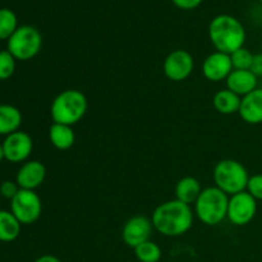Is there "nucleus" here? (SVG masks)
<instances>
[{
  "label": "nucleus",
  "instance_id": "bb28decb",
  "mask_svg": "<svg viewBox=\"0 0 262 262\" xmlns=\"http://www.w3.org/2000/svg\"><path fill=\"white\" fill-rule=\"evenodd\" d=\"M250 71L255 74L256 77H262V53L253 54L252 64H251Z\"/></svg>",
  "mask_w": 262,
  "mask_h": 262
},
{
  "label": "nucleus",
  "instance_id": "393cba45",
  "mask_svg": "<svg viewBox=\"0 0 262 262\" xmlns=\"http://www.w3.org/2000/svg\"><path fill=\"white\" fill-rule=\"evenodd\" d=\"M246 191H247L256 201H262V174H255V176L250 177Z\"/></svg>",
  "mask_w": 262,
  "mask_h": 262
},
{
  "label": "nucleus",
  "instance_id": "0eeeda50",
  "mask_svg": "<svg viewBox=\"0 0 262 262\" xmlns=\"http://www.w3.org/2000/svg\"><path fill=\"white\" fill-rule=\"evenodd\" d=\"M10 211L22 225H30L37 222L42 212V202L35 191L19 189L10 201Z\"/></svg>",
  "mask_w": 262,
  "mask_h": 262
},
{
  "label": "nucleus",
  "instance_id": "b1692460",
  "mask_svg": "<svg viewBox=\"0 0 262 262\" xmlns=\"http://www.w3.org/2000/svg\"><path fill=\"white\" fill-rule=\"evenodd\" d=\"M15 58L8 50L0 51V81L9 79L15 71Z\"/></svg>",
  "mask_w": 262,
  "mask_h": 262
},
{
  "label": "nucleus",
  "instance_id": "f8f14e48",
  "mask_svg": "<svg viewBox=\"0 0 262 262\" xmlns=\"http://www.w3.org/2000/svg\"><path fill=\"white\" fill-rule=\"evenodd\" d=\"M233 71L229 54L214 51L202 63V73L205 78L212 82H220L228 78Z\"/></svg>",
  "mask_w": 262,
  "mask_h": 262
},
{
  "label": "nucleus",
  "instance_id": "423d86ee",
  "mask_svg": "<svg viewBox=\"0 0 262 262\" xmlns=\"http://www.w3.org/2000/svg\"><path fill=\"white\" fill-rule=\"evenodd\" d=\"M42 46V36L32 26H19L8 40L7 50L15 60L26 61L35 58Z\"/></svg>",
  "mask_w": 262,
  "mask_h": 262
},
{
  "label": "nucleus",
  "instance_id": "aec40b11",
  "mask_svg": "<svg viewBox=\"0 0 262 262\" xmlns=\"http://www.w3.org/2000/svg\"><path fill=\"white\" fill-rule=\"evenodd\" d=\"M20 223L12 211L0 210V242H13L20 234Z\"/></svg>",
  "mask_w": 262,
  "mask_h": 262
},
{
  "label": "nucleus",
  "instance_id": "2eb2a0df",
  "mask_svg": "<svg viewBox=\"0 0 262 262\" xmlns=\"http://www.w3.org/2000/svg\"><path fill=\"white\" fill-rule=\"evenodd\" d=\"M225 81L227 89L241 97L257 89V77L250 69H233Z\"/></svg>",
  "mask_w": 262,
  "mask_h": 262
},
{
  "label": "nucleus",
  "instance_id": "a211bd4d",
  "mask_svg": "<svg viewBox=\"0 0 262 262\" xmlns=\"http://www.w3.org/2000/svg\"><path fill=\"white\" fill-rule=\"evenodd\" d=\"M22 124V114L13 105H0V136H9L19 130Z\"/></svg>",
  "mask_w": 262,
  "mask_h": 262
},
{
  "label": "nucleus",
  "instance_id": "6ab92c4d",
  "mask_svg": "<svg viewBox=\"0 0 262 262\" xmlns=\"http://www.w3.org/2000/svg\"><path fill=\"white\" fill-rule=\"evenodd\" d=\"M241 100L242 97L238 96L237 94L232 92L230 90H220L214 95L212 99V105H214L215 110L220 114L224 115H232L234 113L239 112Z\"/></svg>",
  "mask_w": 262,
  "mask_h": 262
},
{
  "label": "nucleus",
  "instance_id": "6e6552de",
  "mask_svg": "<svg viewBox=\"0 0 262 262\" xmlns=\"http://www.w3.org/2000/svg\"><path fill=\"white\" fill-rule=\"evenodd\" d=\"M257 212V201L247 191L229 197L227 217L233 225L245 227L250 224Z\"/></svg>",
  "mask_w": 262,
  "mask_h": 262
},
{
  "label": "nucleus",
  "instance_id": "c756f323",
  "mask_svg": "<svg viewBox=\"0 0 262 262\" xmlns=\"http://www.w3.org/2000/svg\"><path fill=\"white\" fill-rule=\"evenodd\" d=\"M4 159H5L4 150H3V145H2V143H0V163H2V161L4 160Z\"/></svg>",
  "mask_w": 262,
  "mask_h": 262
},
{
  "label": "nucleus",
  "instance_id": "4468645a",
  "mask_svg": "<svg viewBox=\"0 0 262 262\" xmlns=\"http://www.w3.org/2000/svg\"><path fill=\"white\" fill-rule=\"evenodd\" d=\"M239 117L248 124L262 123V89H256L241 100Z\"/></svg>",
  "mask_w": 262,
  "mask_h": 262
},
{
  "label": "nucleus",
  "instance_id": "c85d7f7f",
  "mask_svg": "<svg viewBox=\"0 0 262 262\" xmlns=\"http://www.w3.org/2000/svg\"><path fill=\"white\" fill-rule=\"evenodd\" d=\"M33 262H61L59 260L56 256H53V255H43V256H40L38 258H36Z\"/></svg>",
  "mask_w": 262,
  "mask_h": 262
},
{
  "label": "nucleus",
  "instance_id": "a878e982",
  "mask_svg": "<svg viewBox=\"0 0 262 262\" xmlns=\"http://www.w3.org/2000/svg\"><path fill=\"white\" fill-rule=\"evenodd\" d=\"M19 189L20 188L17 184V182L4 181L2 184H0V196L12 201V200L15 197V194L19 192Z\"/></svg>",
  "mask_w": 262,
  "mask_h": 262
},
{
  "label": "nucleus",
  "instance_id": "5701e85b",
  "mask_svg": "<svg viewBox=\"0 0 262 262\" xmlns=\"http://www.w3.org/2000/svg\"><path fill=\"white\" fill-rule=\"evenodd\" d=\"M253 54L248 49L241 48L230 54V60H232L233 69H250L252 64Z\"/></svg>",
  "mask_w": 262,
  "mask_h": 262
},
{
  "label": "nucleus",
  "instance_id": "cd10ccee",
  "mask_svg": "<svg viewBox=\"0 0 262 262\" xmlns=\"http://www.w3.org/2000/svg\"><path fill=\"white\" fill-rule=\"evenodd\" d=\"M174 4L178 8L184 10H191L199 7L202 3V0H173Z\"/></svg>",
  "mask_w": 262,
  "mask_h": 262
},
{
  "label": "nucleus",
  "instance_id": "412c9836",
  "mask_svg": "<svg viewBox=\"0 0 262 262\" xmlns=\"http://www.w3.org/2000/svg\"><path fill=\"white\" fill-rule=\"evenodd\" d=\"M18 20L14 12L7 8L0 9V40H9L17 31Z\"/></svg>",
  "mask_w": 262,
  "mask_h": 262
},
{
  "label": "nucleus",
  "instance_id": "4be33fe9",
  "mask_svg": "<svg viewBox=\"0 0 262 262\" xmlns=\"http://www.w3.org/2000/svg\"><path fill=\"white\" fill-rule=\"evenodd\" d=\"M135 255L140 262H159L163 253L158 243L147 241L135 248Z\"/></svg>",
  "mask_w": 262,
  "mask_h": 262
},
{
  "label": "nucleus",
  "instance_id": "f03ea898",
  "mask_svg": "<svg viewBox=\"0 0 262 262\" xmlns=\"http://www.w3.org/2000/svg\"><path fill=\"white\" fill-rule=\"evenodd\" d=\"M209 37L216 51L230 55L235 50L243 48L246 41V30L237 18L228 14H220L210 22Z\"/></svg>",
  "mask_w": 262,
  "mask_h": 262
},
{
  "label": "nucleus",
  "instance_id": "1a4fd4ad",
  "mask_svg": "<svg viewBox=\"0 0 262 262\" xmlns=\"http://www.w3.org/2000/svg\"><path fill=\"white\" fill-rule=\"evenodd\" d=\"M194 68V60L191 53L183 49L173 50L164 60V74L173 82H182L188 78Z\"/></svg>",
  "mask_w": 262,
  "mask_h": 262
},
{
  "label": "nucleus",
  "instance_id": "9d476101",
  "mask_svg": "<svg viewBox=\"0 0 262 262\" xmlns=\"http://www.w3.org/2000/svg\"><path fill=\"white\" fill-rule=\"evenodd\" d=\"M154 225L148 217L142 215H136L128 219L122 229V239L128 247L133 248L138 247L142 243L150 241L152 234Z\"/></svg>",
  "mask_w": 262,
  "mask_h": 262
},
{
  "label": "nucleus",
  "instance_id": "dca6fc26",
  "mask_svg": "<svg viewBox=\"0 0 262 262\" xmlns=\"http://www.w3.org/2000/svg\"><path fill=\"white\" fill-rule=\"evenodd\" d=\"M202 192L201 184L193 177H184L179 179L176 186V199L186 205H194Z\"/></svg>",
  "mask_w": 262,
  "mask_h": 262
},
{
  "label": "nucleus",
  "instance_id": "20e7f679",
  "mask_svg": "<svg viewBox=\"0 0 262 262\" xmlns=\"http://www.w3.org/2000/svg\"><path fill=\"white\" fill-rule=\"evenodd\" d=\"M229 196L217 187L202 189L194 204V214L205 225L214 227L227 217Z\"/></svg>",
  "mask_w": 262,
  "mask_h": 262
},
{
  "label": "nucleus",
  "instance_id": "39448f33",
  "mask_svg": "<svg viewBox=\"0 0 262 262\" xmlns=\"http://www.w3.org/2000/svg\"><path fill=\"white\" fill-rule=\"evenodd\" d=\"M212 178L215 187L228 196H233L246 191L250 176L242 163L234 159H224L215 165Z\"/></svg>",
  "mask_w": 262,
  "mask_h": 262
},
{
  "label": "nucleus",
  "instance_id": "f3484780",
  "mask_svg": "<svg viewBox=\"0 0 262 262\" xmlns=\"http://www.w3.org/2000/svg\"><path fill=\"white\" fill-rule=\"evenodd\" d=\"M49 138L51 145L58 150H68L76 142V135L72 125L53 123L49 128Z\"/></svg>",
  "mask_w": 262,
  "mask_h": 262
},
{
  "label": "nucleus",
  "instance_id": "7c9ffc66",
  "mask_svg": "<svg viewBox=\"0 0 262 262\" xmlns=\"http://www.w3.org/2000/svg\"><path fill=\"white\" fill-rule=\"evenodd\" d=\"M260 2H261V4H262V0H260Z\"/></svg>",
  "mask_w": 262,
  "mask_h": 262
},
{
  "label": "nucleus",
  "instance_id": "f257e3e1",
  "mask_svg": "<svg viewBox=\"0 0 262 262\" xmlns=\"http://www.w3.org/2000/svg\"><path fill=\"white\" fill-rule=\"evenodd\" d=\"M154 229L165 237H179L188 232L193 224V211L189 205L178 200L163 202L152 212Z\"/></svg>",
  "mask_w": 262,
  "mask_h": 262
},
{
  "label": "nucleus",
  "instance_id": "9b49d317",
  "mask_svg": "<svg viewBox=\"0 0 262 262\" xmlns=\"http://www.w3.org/2000/svg\"><path fill=\"white\" fill-rule=\"evenodd\" d=\"M3 145L5 160L9 163H23L30 158L33 148L32 138L28 133L17 130L12 135L7 136Z\"/></svg>",
  "mask_w": 262,
  "mask_h": 262
},
{
  "label": "nucleus",
  "instance_id": "7ed1b4c3",
  "mask_svg": "<svg viewBox=\"0 0 262 262\" xmlns=\"http://www.w3.org/2000/svg\"><path fill=\"white\" fill-rule=\"evenodd\" d=\"M89 107L87 97L78 90H64L55 96L50 106L54 123L74 125L84 117Z\"/></svg>",
  "mask_w": 262,
  "mask_h": 262
},
{
  "label": "nucleus",
  "instance_id": "ddd939ff",
  "mask_svg": "<svg viewBox=\"0 0 262 262\" xmlns=\"http://www.w3.org/2000/svg\"><path fill=\"white\" fill-rule=\"evenodd\" d=\"M46 178V168L37 160L26 161L18 170L15 182L20 189L35 191L43 183Z\"/></svg>",
  "mask_w": 262,
  "mask_h": 262
}]
</instances>
